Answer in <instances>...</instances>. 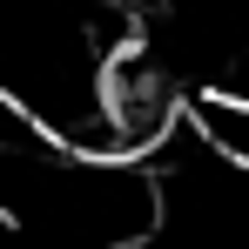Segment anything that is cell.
Instances as JSON below:
<instances>
[{"label":"cell","mask_w":249,"mask_h":249,"mask_svg":"<svg viewBox=\"0 0 249 249\" xmlns=\"http://www.w3.org/2000/svg\"><path fill=\"white\" fill-rule=\"evenodd\" d=\"M108 122H115V142H122V162H142L148 148H162L175 122H182V101H175V81L155 54H122L108 68Z\"/></svg>","instance_id":"obj_1"},{"label":"cell","mask_w":249,"mask_h":249,"mask_svg":"<svg viewBox=\"0 0 249 249\" xmlns=\"http://www.w3.org/2000/svg\"><path fill=\"white\" fill-rule=\"evenodd\" d=\"M189 128H196L236 175H249V94H229V88L196 94V101H189Z\"/></svg>","instance_id":"obj_2"}]
</instances>
